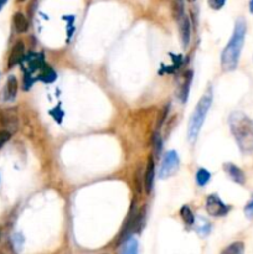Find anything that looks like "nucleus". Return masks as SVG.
Returning a JSON list of instances; mask_svg holds the SVG:
<instances>
[{
    "mask_svg": "<svg viewBox=\"0 0 253 254\" xmlns=\"http://www.w3.org/2000/svg\"><path fill=\"white\" fill-rule=\"evenodd\" d=\"M247 31V25L243 17H240L236 21L231 39L222 50L221 54V67L225 72H232L237 68L240 61L241 52H242L245 36Z\"/></svg>",
    "mask_w": 253,
    "mask_h": 254,
    "instance_id": "obj_1",
    "label": "nucleus"
},
{
    "mask_svg": "<svg viewBox=\"0 0 253 254\" xmlns=\"http://www.w3.org/2000/svg\"><path fill=\"white\" fill-rule=\"evenodd\" d=\"M231 133L243 154L253 153V121L242 112H232L228 118Z\"/></svg>",
    "mask_w": 253,
    "mask_h": 254,
    "instance_id": "obj_2",
    "label": "nucleus"
},
{
    "mask_svg": "<svg viewBox=\"0 0 253 254\" xmlns=\"http://www.w3.org/2000/svg\"><path fill=\"white\" fill-rule=\"evenodd\" d=\"M212 88L210 87V88L203 93V96L201 97V99L198 101L197 106L193 109L188 126V138L190 141H193L197 139L201 128H202L203 126V122H205L206 116H207L208 111H210L211 108V104H212Z\"/></svg>",
    "mask_w": 253,
    "mask_h": 254,
    "instance_id": "obj_3",
    "label": "nucleus"
},
{
    "mask_svg": "<svg viewBox=\"0 0 253 254\" xmlns=\"http://www.w3.org/2000/svg\"><path fill=\"white\" fill-rule=\"evenodd\" d=\"M179 155L175 150H169L164 155L163 161H161L160 170H159V178L160 179H168L174 175L176 170L179 169Z\"/></svg>",
    "mask_w": 253,
    "mask_h": 254,
    "instance_id": "obj_4",
    "label": "nucleus"
},
{
    "mask_svg": "<svg viewBox=\"0 0 253 254\" xmlns=\"http://www.w3.org/2000/svg\"><path fill=\"white\" fill-rule=\"evenodd\" d=\"M206 211L213 217H223L231 211V207L226 205L217 195H210L206 198Z\"/></svg>",
    "mask_w": 253,
    "mask_h": 254,
    "instance_id": "obj_5",
    "label": "nucleus"
},
{
    "mask_svg": "<svg viewBox=\"0 0 253 254\" xmlns=\"http://www.w3.org/2000/svg\"><path fill=\"white\" fill-rule=\"evenodd\" d=\"M174 20H175L176 24H178L181 44H183L184 47H188L189 44H190V37H191V24H190V20H189V16L185 12V14L180 15V16H178Z\"/></svg>",
    "mask_w": 253,
    "mask_h": 254,
    "instance_id": "obj_6",
    "label": "nucleus"
},
{
    "mask_svg": "<svg viewBox=\"0 0 253 254\" xmlns=\"http://www.w3.org/2000/svg\"><path fill=\"white\" fill-rule=\"evenodd\" d=\"M0 124L11 133H15L19 127L16 111L15 109H1L0 111Z\"/></svg>",
    "mask_w": 253,
    "mask_h": 254,
    "instance_id": "obj_7",
    "label": "nucleus"
},
{
    "mask_svg": "<svg viewBox=\"0 0 253 254\" xmlns=\"http://www.w3.org/2000/svg\"><path fill=\"white\" fill-rule=\"evenodd\" d=\"M223 170L227 174L228 178L233 181V183L238 184V185H245L246 183V175L243 173L242 169L238 168L237 165L232 163H225L223 164Z\"/></svg>",
    "mask_w": 253,
    "mask_h": 254,
    "instance_id": "obj_8",
    "label": "nucleus"
},
{
    "mask_svg": "<svg viewBox=\"0 0 253 254\" xmlns=\"http://www.w3.org/2000/svg\"><path fill=\"white\" fill-rule=\"evenodd\" d=\"M25 57V45L22 41H17L16 44L12 47L11 52H10L9 60H7V66L9 68H12L16 64H19L20 62L24 60Z\"/></svg>",
    "mask_w": 253,
    "mask_h": 254,
    "instance_id": "obj_9",
    "label": "nucleus"
},
{
    "mask_svg": "<svg viewBox=\"0 0 253 254\" xmlns=\"http://www.w3.org/2000/svg\"><path fill=\"white\" fill-rule=\"evenodd\" d=\"M154 179H155V163L154 159L149 158L148 165H146L145 175H144V188H145L146 193H150L154 186Z\"/></svg>",
    "mask_w": 253,
    "mask_h": 254,
    "instance_id": "obj_10",
    "label": "nucleus"
},
{
    "mask_svg": "<svg viewBox=\"0 0 253 254\" xmlns=\"http://www.w3.org/2000/svg\"><path fill=\"white\" fill-rule=\"evenodd\" d=\"M192 77H193L192 71H188L185 74H184L183 83H181L180 91H179V98H180L181 103H185V102L188 101L191 82H192Z\"/></svg>",
    "mask_w": 253,
    "mask_h": 254,
    "instance_id": "obj_11",
    "label": "nucleus"
},
{
    "mask_svg": "<svg viewBox=\"0 0 253 254\" xmlns=\"http://www.w3.org/2000/svg\"><path fill=\"white\" fill-rule=\"evenodd\" d=\"M17 89H19V84H17L16 77L10 76L9 78H7L6 86H5V91H4L5 101H7V102L14 101V99L16 98Z\"/></svg>",
    "mask_w": 253,
    "mask_h": 254,
    "instance_id": "obj_12",
    "label": "nucleus"
},
{
    "mask_svg": "<svg viewBox=\"0 0 253 254\" xmlns=\"http://www.w3.org/2000/svg\"><path fill=\"white\" fill-rule=\"evenodd\" d=\"M24 60L26 61V64H27L26 67H27V69H29V72L37 71V69H41L42 67L45 66L44 57H42V55L30 54L27 57H24Z\"/></svg>",
    "mask_w": 253,
    "mask_h": 254,
    "instance_id": "obj_13",
    "label": "nucleus"
},
{
    "mask_svg": "<svg viewBox=\"0 0 253 254\" xmlns=\"http://www.w3.org/2000/svg\"><path fill=\"white\" fill-rule=\"evenodd\" d=\"M14 26L19 34H24L29 29V21H27L26 16L22 12H16L14 14Z\"/></svg>",
    "mask_w": 253,
    "mask_h": 254,
    "instance_id": "obj_14",
    "label": "nucleus"
},
{
    "mask_svg": "<svg viewBox=\"0 0 253 254\" xmlns=\"http://www.w3.org/2000/svg\"><path fill=\"white\" fill-rule=\"evenodd\" d=\"M122 253L126 254H135L138 252V240L133 237H128L122 242Z\"/></svg>",
    "mask_w": 253,
    "mask_h": 254,
    "instance_id": "obj_15",
    "label": "nucleus"
},
{
    "mask_svg": "<svg viewBox=\"0 0 253 254\" xmlns=\"http://www.w3.org/2000/svg\"><path fill=\"white\" fill-rule=\"evenodd\" d=\"M180 216L181 218H183L184 222H185V225H195V215H193L192 211H191V208L189 207V206H183V207H181Z\"/></svg>",
    "mask_w": 253,
    "mask_h": 254,
    "instance_id": "obj_16",
    "label": "nucleus"
},
{
    "mask_svg": "<svg viewBox=\"0 0 253 254\" xmlns=\"http://www.w3.org/2000/svg\"><path fill=\"white\" fill-rule=\"evenodd\" d=\"M171 12H173L174 19L185 14V2H184V0H171Z\"/></svg>",
    "mask_w": 253,
    "mask_h": 254,
    "instance_id": "obj_17",
    "label": "nucleus"
},
{
    "mask_svg": "<svg viewBox=\"0 0 253 254\" xmlns=\"http://www.w3.org/2000/svg\"><path fill=\"white\" fill-rule=\"evenodd\" d=\"M211 179V173L208 170H206V169L201 168L198 169L197 173H196V183H197L198 186H205L206 184L210 181Z\"/></svg>",
    "mask_w": 253,
    "mask_h": 254,
    "instance_id": "obj_18",
    "label": "nucleus"
},
{
    "mask_svg": "<svg viewBox=\"0 0 253 254\" xmlns=\"http://www.w3.org/2000/svg\"><path fill=\"white\" fill-rule=\"evenodd\" d=\"M39 78L41 79V81L46 82V83H50V82L55 81V78H56V73H55L54 69H52L51 67L45 64V66L41 68V73H40Z\"/></svg>",
    "mask_w": 253,
    "mask_h": 254,
    "instance_id": "obj_19",
    "label": "nucleus"
},
{
    "mask_svg": "<svg viewBox=\"0 0 253 254\" xmlns=\"http://www.w3.org/2000/svg\"><path fill=\"white\" fill-rule=\"evenodd\" d=\"M243 252H245V246H243V243L242 242H233V243H231L227 248H225L222 253L242 254Z\"/></svg>",
    "mask_w": 253,
    "mask_h": 254,
    "instance_id": "obj_20",
    "label": "nucleus"
},
{
    "mask_svg": "<svg viewBox=\"0 0 253 254\" xmlns=\"http://www.w3.org/2000/svg\"><path fill=\"white\" fill-rule=\"evenodd\" d=\"M153 148H154V153H155V155L156 156L160 155L161 149H163V140H161V136L158 131H156V133H154Z\"/></svg>",
    "mask_w": 253,
    "mask_h": 254,
    "instance_id": "obj_21",
    "label": "nucleus"
},
{
    "mask_svg": "<svg viewBox=\"0 0 253 254\" xmlns=\"http://www.w3.org/2000/svg\"><path fill=\"white\" fill-rule=\"evenodd\" d=\"M11 134H12L11 131H9L7 129H2V130H0V149H1L2 146H4L10 139H11Z\"/></svg>",
    "mask_w": 253,
    "mask_h": 254,
    "instance_id": "obj_22",
    "label": "nucleus"
},
{
    "mask_svg": "<svg viewBox=\"0 0 253 254\" xmlns=\"http://www.w3.org/2000/svg\"><path fill=\"white\" fill-rule=\"evenodd\" d=\"M226 0H208V5L212 10H220L225 6Z\"/></svg>",
    "mask_w": 253,
    "mask_h": 254,
    "instance_id": "obj_23",
    "label": "nucleus"
},
{
    "mask_svg": "<svg viewBox=\"0 0 253 254\" xmlns=\"http://www.w3.org/2000/svg\"><path fill=\"white\" fill-rule=\"evenodd\" d=\"M245 215L247 216L250 220H253V200L250 201V202L246 205L245 207Z\"/></svg>",
    "mask_w": 253,
    "mask_h": 254,
    "instance_id": "obj_24",
    "label": "nucleus"
},
{
    "mask_svg": "<svg viewBox=\"0 0 253 254\" xmlns=\"http://www.w3.org/2000/svg\"><path fill=\"white\" fill-rule=\"evenodd\" d=\"M248 9H250L251 14H253V0H250V4H248Z\"/></svg>",
    "mask_w": 253,
    "mask_h": 254,
    "instance_id": "obj_25",
    "label": "nucleus"
},
{
    "mask_svg": "<svg viewBox=\"0 0 253 254\" xmlns=\"http://www.w3.org/2000/svg\"><path fill=\"white\" fill-rule=\"evenodd\" d=\"M6 2H7V0H0V10H1L5 5H6Z\"/></svg>",
    "mask_w": 253,
    "mask_h": 254,
    "instance_id": "obj_26",
    "label": "nucleus"
},
{
    "mask_svg": "<svg viewBox=\"0 0 253 254\" xmlns=\"http://www.w3.org/2000/svg\"><path fill=\"white\" fill-rule=\"evenodd\" d=\"M16 1H17V2H24L25 0H16Z\"/></svg>",
    "mask_w": 253,
    "mask_h": 254,
    "instance_id": "obj_27",
    "label": "nucleus"
},
{
    "mask_svg": "<svg viewBox=\"0 0 253 254\" xmlns=\"http://www.w3.org/2000/svg\"><path fill=\"white\" fill-rule=\"evenodd\" d=\"M188 1H190V2H193V1H195V0H188Z\"/></svg>",
    "mask_w": 253,
    "mask_h": 254,
    "instance_id": "obj_28",
    "label": "nucleus"
},
{
    "mask_svg": "<svg viewBox=\"0 0 253 254\" xmlns=\"http://www.w3.org/2000/svg\"><path fill=\"white\" fill-rule=\"evenodd\" d=\"M0 181H1V178H0Z\"/></svg>",
    "mask_w": 253,
    "mask_h": 254,
    "instance_id": "obj_29",
    "label": "nucleus"
}]
</instances>
